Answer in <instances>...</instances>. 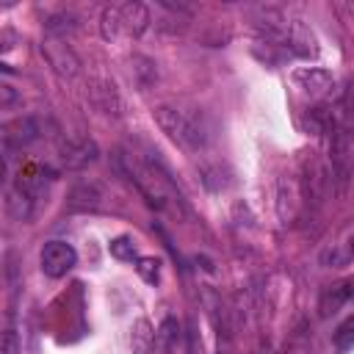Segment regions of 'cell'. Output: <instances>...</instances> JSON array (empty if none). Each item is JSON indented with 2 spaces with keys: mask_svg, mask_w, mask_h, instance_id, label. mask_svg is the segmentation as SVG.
I'll return each mask as SVG.
<instances>
[{
  "mask_svg": "<svg viewBox=\"0 0 354 354\" xmlns=\"http://www.w3.org/2000/svg\"><path fill=\"white\" fill-rule=\"evenodd\" d=\"M180 343V324L177 318H163V324L158 326V351L160 354H171Z\"/></svg>",
  "mask_w": 354,
  "mask_h": 354,
  "instance_id": "cell-16",
  "label": "cell"
},
{
  "mask_svg": "<svg viewBox=\"0 0 354 354\" xmlns=\"http://www.w3.org/2000/svg\"><path fill=\"white\" fill-rule=\"evenodd\" d=\"M22 351V343H19V335L17 329H6L3 337H0V354H19Z\"/></svg>",
  "mask_w": 354,
  "mask_h": 354,
  "instance_id": "cell-22",
  "label": "cell"
},
{
  "mask_svg": "<svg viewBox=\"0 0 354 354\" xmlns=\"http://www.w3.org/2000/svg\"><path fill=\"white\" fill-rule=\"evenodd\" d=\"M277 210H279V218L288 224V221H293L296 218V207L304 202V196H301V188H299V183L293 180V177H279V191H277Z\"/></svg>",
  "mask_w": 354,
  "mask_h": 354,
  "instance_id": "cell-9",
  "label": "cell"
},
{
  "mask_svg": "<svg viewBox=\"0 0 354 354\" xmlns=\"http://www.w3.org/2000/svg\"><path fill=\"white\" fill-rule=\"evenodd\" d=\"M158 127L185 152H199L210 144V127L202 111H185L177 105H158L152 111Z\"/></svg>",
  "mask_w": 354,
  "mask_h": 354,
  "instance_id": "cell-1",
  "label": "cell"
},
{
  "mask_svg": "<svg viewBox=\"0 0 354 354\" xmlns=\"http://www.w3.org/2000/svg\"><path fill=\"white\" fill-rule=\"evenodd\" d=\"M41 55L47 58V64L61 75V77H75L80 72V61L77 55L72 53V47L55 36H47L41 41Z\"/></svg>",
  "mask_w": 354,
  "mask_h": 354,
  "instance_id": "cell-4",
  "label": "cell"
},
{
  "mask_svg": "<svg viewBox=\"0 0 354 354\" xmlns=\"http://www.w3.org/2000/svg\"><path fill=\"white\" fill-rule=\"evenodd\" d=\"M108 252H111V257H116V260H122V263H133V260H138V254H136V243H133L130 235H116V238L108 243Z\"/></svg>",
  "mask_w": 354,
  "mask_h": 354,
  "instance_id": "cell-17",
  "label": "cell"
},
{
  "mask_svg": "<svg viewBox=\"0 0 354 354\" xmlns=\"http://www.w3.org/2000/svg\"><path fill=\"white\" fill-rule=\"evenodd\" d=\"M326 171H324V166L318 163V160H307L304 163V180H301V196H304V202L310 205H321L324 202V194H326Z\"/></svg>",
  "mask_w": 354,
  "mask_h": 354,
  "instance_id": "cell-7",
  "label": "cell"
},
{
  "mask_svg": "<svg viewBox=\"0 0 354 354\" xmlns=\"http://www.w3.org/2000/svg\"><path fill=\"white\" fill-rule=\"evenodd\" d=\"M351 293H354V279H351V282H337V285L326 288V290L321 293V301H318L321 318H326V315L337 313V307H340L343 301H348V296H351Z\"/></svg>",
  "mask_w": 354,
  "mask_h": 354,
  "instance_id": "cell-14",
  "label": "cell"
},
{
  "mask_svg": "<svg viewBox=\"0 0 354 354\" xmlns=\"http://www.w3.org/2000/svg\"><path fill=\"white\" fill-rule=\"evenodd\" d=\"M335 348H337V351L354 348V315H348V318L337 326V332H335Z\"/></svg>",
  "mask_w": 354,
  "mask_h": 354,
  "instance_id": "cell-19",
  "label": "cell"
},
{
  "mask_svg": "<svg viewBox=\"0 0 354 354\" xmlns=\"http://www.w3.org/2000/svg\"><path fill=\"white\" fill-rule=\"evenodd\" d=\"M136 271L147 285H158L160 279V260L158 257H138L136 260Z\"/></svg>",
  "mask_w": 354,
  "mask_h": 354,
  "instance_id": "cell-18",
  "label": "cell"
},
{
  "mask_svg": "<svg viewBox=\"0 0 354 354\" xmlns=\"http://www.w3.org/2000/svg\"><path fill=\"white\" fill-rule=\"evenodd\" d=\"M102 199H105V191L100 183L94 180H83L72 188L69 194V207L72 210H100L102 207Z\"/></svg>",
  "mask_w": 354,
  "mask_h": 354,
  "instance_id": "cell-11",
  "label": "cell"
},
{
  "mask_svg": "<svg viewBox=\"0 0 354 354\" xmlns=\"http://www.w3.org/2000/svg\"><path fill=\"white\" fill-rule=\"evenodd\" d=\"M149 8L144 3H124L119 6V28L127 33V36H141L147 28H149Z\"/></svg>",
  "mask_w": 354,
  "mask_h": 354,
  "instance_id": "cell-10",
  "label": "cell"
},
{
  "mask_svg": "<svg viewBox=\"0 0 354 354\" xmlns=\"http://www.w3.org/2000/svg\"><path fill=\"white\" fill-rule=\"evenodd\" d=\"M91 97H94V102H97L100 111H105V113H122V100H119L113 83H97L91 88Z\"/></svg>",
  "mask_w": 354,
  "mask_h": 354,
  "instance_id": "cell-15",
  "label": "cell"
},
{
  "mask_svg": "<svg viewBox=\"0 0 354 354\" xmlns=\"http://www.w3.org/2000/svg\"><path fill=\"white\" fill-rule=\"evenodd\" d=\"M72 28H75V17H69V14H58V17H50V19L44 22V30H47L50 36L66 33V30H72Z\"/></svg>",
  "mask_w": 354,
  "mask_h": 354,
  "instance_id": "cell-20",
  "label": "cell"
},
{
  "mask_svg": "<svg viewBox=\"0 0 354 354\" xmlns=\"http://www.w3.org/2000/svg\"><path fill=\"white\" fill-rule=\"evenodd\" d=\"M285 50H290L293 55H301V58L318 55V41H315L313 30L304 25V19H290V33H288Z\"/></svg>",
  "mask_w": 354,
  "mask_h": 354,
  "instance_id": "cell-8",
  "label": "cell"
},
{
  "mask_svg": "<svg viewBox=\"0 0 354 354\" xmlns=\"http://www.w3.org/2000/svg\"><path fill=\"white\" fill-rule=\"evenodd\" d=\"M293 83H296V88H301L310 97H324L332 91L335 77L321 66H301L293 72Z\"/></svg>",
  "mask_w": 354,
  "mask_h": 354,
  "instance_id": "cell-6",
  "label": "cell"
},
{
  "mask_svg": "<svg viewBox=\"0 0 354 354\" xmlns=\"http://www.w3.org/2000/svg\"><path fill=\"white\" fill-rule=\"evenodd\" d=\"M39 263H41V271H44L47 277L61 279V277H66V274L75 268L77 252H75V246L66 243V241H47V243L41 246Z\"/></svg>",
  "mask_w": 354,
  "mask_h": 354,
  "instance_id": "cell-3",
  "label": "cell"
},
{
  "mask_svg": "<svg viewBox=\"0 0 354 354\" xmlns=\"http://www.w3.org/2000/svg\"><path fill=\"white\" fill-rule=\"evenodd\" d=\"M130 348L133 354H155L158 351V329L147 318H138L130 329Z\"/></svg>",
  "mask_w": 354,
  "mask_h": 354,
  "instance_id": "cell-12",
  "label": "cell"
},
{
  "mask_svg": "<svg viewBox=\"0 0 354 354\" xmlns=\"http://www.w3.org/2000/svg\"><path fill=\"white\" fill-rule=\"evenodd\" d=\"M6 210L17 221H28L33 216V196L25 194L19 185H6Z\"/></svg>",
  "mask_w": 354,
  "mask_h": 354,
  "instance_id": "cell-13",
  "label": "cell"
},
{
  "mask_svg": "<svg viewBox=\"0 0 354 354\" xmlns=\"http://www.w3.org/2000/svg\"><path fill=\"white\" fill-rule=\"evenodd\" d=\"M17 102H19V94L14 91V86L3 83V86H0V105H3L6 111H11V108H14Z\"/></svg>",
  "mask_w": 354,
  "mask_h": 354,
  "instance_id": "cell-23",
  "label": "cell"
},
{
  "mask_svg": "<svg viewBox=\"0 0 354 354\" xmlns=\"http://www.w3.org/2000/svg\"><path fill=\"white\" fill-rule=\"evenodd\" d=\"M102 36L105 39H113L119 33V8H105L102 11Z\"/></svg>",
  "mask_w": 354,
  "mask_h": 354,
  "instance_id": "cell-21",
  "label": "cell"
},
{
  "mask_svg": "<svg viewBox=\"0 0 354 354\" xmlns=\"http://www.w3.org/2000/svg\"><path fill=\"white\" fill-rule=\"evenodd\" d=\"M329 160H332V183L337 185V194H346L354 177V160H351V133L335 122L329 133Z\"/></svg>",
  "mask_w": 354,
  "mask_h": 354,
  "instance_id": "cell-2",
  "label": "cell"
},
{
  "mask_svg": "<svg viewBox=\"0 0 354 354\" xmlns=\"http://www.w3.org/2000/svg\"><path fill=\"white\" fill-rule=\"evenodd\" d=\"M58 155H61V163L66 169L80 171V169H86L88 163L97 160L100 147L91 138H66V141L58 144Z\"/></svg>",
  "mask_w": 354,
  "mask_h": 354,
  "instance_id": "cell-5",
  "label": "cell"
}]
</instances>
